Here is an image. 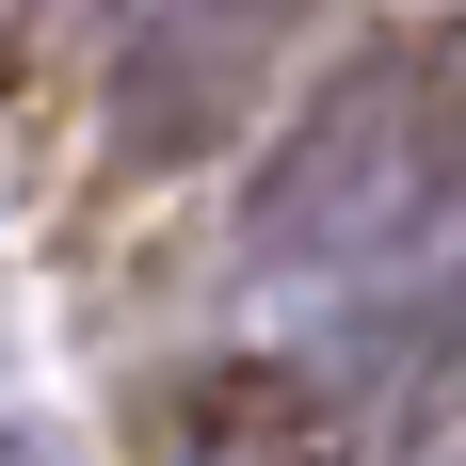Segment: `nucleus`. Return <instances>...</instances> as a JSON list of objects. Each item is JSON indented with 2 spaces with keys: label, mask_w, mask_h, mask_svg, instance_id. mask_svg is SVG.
I'll return each mask as SVG.
<instances>
[{
  "label": "nucleus",
  "mask_w": 466,
  "mask_h": 466,
  "mask_svg": "<svg viewBox=\"0 0 466 466\" xmlns=\"http://www.w3.org/2000/svg\"><path fill=\"white\" fill-rule=\"evenodd\" d=\"M451 209H466V16H402L289 113V145L241 193V258L274 289H354L419 258Z\"/></svg>",
  "instance_id": "1"
},
{
  "label": "nucleus",
  "mask_w": 466,
  "mask_h": 466,
  "mask_svg": "<svg viewBox=\"0 0 466 466\" xmlns=\"http://www.w3.org/2000/svg\"><path fill=\"white\" fill-rule=\"evenodd\" d=\"M306 0H129V48H113V145L129 161H209L226 113L258 96L274 33Z\"/></svg>",
  "instance_id": "2"
},
{
  "label": "nucleus",
  "mask_w": 466,
  "mask_h": 466,
  "mask_svg": "<svg viewBox=\"0 0 466 466\" xmlns=\"http://www.w3.org/2000/svg\"><path fill=\"white\" fill-rule=\"evenodd\" d=\"M193 466H322V434H209Z\"/></svg>",
  "instance_id": "3"
}]
</instances>
